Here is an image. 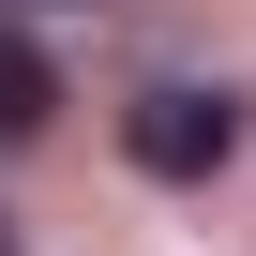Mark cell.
<instances>
[{"mask_svg": "<svg viewBox=\"0 0 256 256\" xmlns=\"http://www.w3.org/2000/svg\"><path fill=\"white\" fill-rule=\"evenodd\" d=\"M120 151H136L151 181H211L241 151V106L226 90H136V106H120Z\"/></svg>", "mask_w": 256, "mask_h": 256, "instance_id": "6da1fadb", "label": "cell"}, {"mask_svg": "<svg viewBox=\"0 0 256 256\" xmlns=\"http://www.w3.org/2000/svg\"><path fill=\"white\" fill-rule=\"evenodd\" d=\"M46 120H60V60L30 30H0V136H46Z\"/></svg>", "mask_w": 256, "mask_h": 256, "instance_id": "7a4b0ae2", "label": "cell"}]
</instances>
